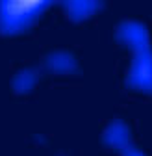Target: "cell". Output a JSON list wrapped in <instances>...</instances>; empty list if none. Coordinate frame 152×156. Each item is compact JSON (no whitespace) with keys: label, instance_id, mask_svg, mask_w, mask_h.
<instances>
[{"label":"cell","instance_id":"obj_1","mask_svg":"<svg viewBox=\"0 0 152 156\" xmlns=\"http://www.w3.org/2000/svg\"><path fill=\"white\" fill-rule=\"evenodd\" d=\"M9 9H4L2 13H6V21L4 24L9 26V30L21 28L22 24H26L30 19L39 11L37 8H41V4H6Z\"/></svg>","mask_w":152,"mask_h":156}]
</instances>
